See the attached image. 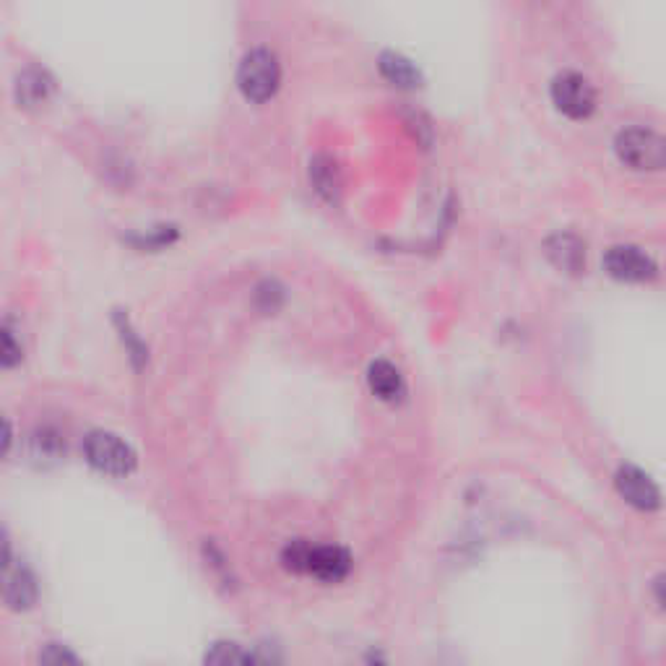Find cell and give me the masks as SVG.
<instances>
[{
  "instance_id": "d6986e66",
  "label": "cell",
  "mask_w": 666,
  "mask_h": 666,
  "mask_svg": "<svg viewBox=\"0 0 666 666\" xmlns=\"http://www.w3.org/2000/svg\"><path fill=\"white\" fill-rule=\"evenodd\" d=\"M654 596L656 602L662 604V610H666V575H658L654 581Z\"/></svg>"
},
{
  "instance_id": "9a60e30c",
  "label": "cell",
  "mask_w": 666,
  "mask_h": 666,
  "mask_svg": "<svg viewBox=\"0 0 666 666\" xmlns=\"http://www.w3.org/2000/svg\"><path fill=\"white\" fill-rule=\"evenodd\" d=\"M250 654H242L237 643H214L209 654H206V662L209 664H242L250 662Z\"/></svg>"
},
{
  "instance_id": "6da1fadb",
  "label": "cell",
  "mask_w": 666,
  "mask_h": 666,
  "mask_svg": "<svg viewBox=\"0 0 666 666\" xmlns=\"http://www.w3.org/2000/svg\"><path fill=\"white\" fill-rule=\"evenodd\" d=\"M614 152L631 169H664L666 138L648 128H625L614 141Z\"/></svg>"
},
{
  "instance_id": "7a4b0ae2",
  "label": "cell",
  "mask_w": 666,
  "mask_h": 666,
  "mask_svg": "<svg viewBox=\"0 0 666 666\" xmlns=\"http://www.w3.org/2000/svg\"><path fill=\"white\" fill-rule=\"evenodd\" d=\"M84 456L94 469L110 474V477H128L136 471V450L123 438L113 433H92L84 440Z\"/></svg>"
},
{
  "instance_id": "7c38bea8",
  "label": "cell",
  "mask_w": 666,
  "mask_h": 666,
  "mask_svg": "<svg viewBox=\"0 0 666 666\" xmlns=\"http://www.w3.org/2000/svg\"><path fill=\"white\" fill-rule=\"evenodd\" d=\"M381 73L391 81V84L404 86V89L419 86V81H422L419 71L414 69V65L406 61V58L396 55V53H386L381 58Z\"/></svg>"
},
{
  "instance_id": "2e32d148",
  "label": "cell",
  "mask_w": 666,
  "mask_h": 666,
  "mask_svg": "<svg viewBox=\"0 0 666 666\" xmlns=\"http://www.w3.org/2000/svg\"><path fill=\"white\" fill-rule=\"evenodd\" d=\"M310 558V544L308 542H292L284 550V565L294 570V573H305Z\"/></svg>"
},
{
  "instance_id": "3957f363",
  "label": "cell",
  "mask_w": 666,
  "mask_h": 666,
  "mask_svg": "<svg viewBox=\"0 0 666 666\" xmlns=\"http://www.w3.org/2000/svg\"><path fill=\"white\" fill-rule=\"evenodd\" d=\"M281 81V71L277 63V55L269 53V50H253V53L246 55V61L240 65V73H237V84H240V92L246 94V100L250 102H266L277 94Z\"/></svg>"
},
{
  "instance_id": "9c48e42d",
  "label": "cell",
  "mask_w": 666,
  "mask_h": 666,
  "mask_svg": "<svg viewBox=\"0 0 666 666\" xmlns=\"http://www.w3.org/2000/svg\"><path fill=\"white\" fill-rule=\"evenodd\" d=\"M37 602L34 575L27 568H13L6 558V604L11 610H29Z\"/></svg>"
},
{
  "instance_id": "e0dca14e",
  "label": "cell",
  "mask_w": 666,
  "mask_h": 666,
  "mask_svg": "<svg viewBox=\"0 0 666 666\" xmlns=\"http://www.w3.org/2000/svg\"><path fill=\"white\" fill-rule=\"evenodd\" d=\"M40 662H44V664H79V656L71 654L69 648L58 646V643H48V646L40 651Z\"/></svg>"
},
{
  "instance_id": "ac0fdd59",
  "label": "cell",
  "mask_w": 666,
  "mask_h": 666,
  "mask_svg": "<svg viewBox=\"0 0 666 666\" xmlns=\"http://www.w3.org/2000/svg\"><path fill=\"white\" fill-rule=\"evenodd\" d=\"M21 360V346L13 344V333H3V367H13Z\"/></svg>"
},
{
  "instance_id": "5b68a950",
  "label": "cell",
  "mask_w": 666,
  "mask_h": 666,
  "mask_svg": "<svg viewBox=\"0 0 666 666\" xmlns=\"http://www.w3.org/2000/svg\"><path fill=\"white\" fill-rule=\"evenodd\" d=\"M604 266L610 277L620 281H648L656 277V263L641 248L633 246L612 248L604 258Z\"/></svg>"
},
{
  "instance_id": "ba28073f",
  "label": "cell",
  "mask_w": 666,
  "mask_h": 666,
  "mask_svg": "<svg viewBox=\"0 0 666 666\" xmlns=\"http://www.w3.org/2000/svg\"><path fill=\"white\" fill-rule=\"evenodd\" d=\"M547 256L565 273H581L586 269V246L573 235H554L547 242Z\"/></svg>"
},
{
  "instance_id": "277c9868",
  "label": "cell",
  "mask_w": 666,
  "mask_h": 666,
  "mask_svg": "<svg viewBox=\"0 0 666 666\" xmlns=\"http://www.w3.org/2000/svg\"><path fill=\"white\" fill-rule=\"evenodd\" d=\"M552 102L562 115L586 121L596 110V92L581 73H562L552 81Z\"/></svg>"
},
{
  "instance_id": "8992f818",
  "label": "cell",
  "mask_w": 666,
  "mask_h": 666,
  "mask_svg": "<svg viewBox=\"0 0 666 666\" xmlns=\"http://www.w3.org/2000/svg\"><path fill=\"white\" fill-rule=\"evenodd\" d=\"M614 482H617L620 495H623L633 508L656 510L662 506V492H658V487L651 482L641 469H635V466H623V469L617 471Z\"/></svg>"
},
{
  "instance_id": "30bf717a",
  "label": "cell",
  "mask_w": 666,
  "mask_h": 666,
  "mask_svg": "<svg viewBox=\"0 0 666 666\" xmlns=\"http://www.w3.org/2000/svg\"><path fill=\"white\" fill-rule=\"evenodd\" d=\"M367 381H370V388H373V394L377 398H383V402H396V398L404 394L402 373H398V367H394L386 360H375L373 365H370Z\"/></svg>"
},
{
  "instance_id": "8fae6325",
  "label": "cell",
  "mask_w": 666,
  "mask_h": 666,
  "mask_svg": "<svg viewBox=\"0 0 666 666\" xmlns=\"http://www.w3.org/2000/svg\"><path fill=\"white\" fill-rule=\"evenodd\" d=\"M17 94L24 107L44 105V102L50 100V94H53V81H50L48 73L42 71H27L24 76H19Z\"/></svg>"
},
{
  "instance_id": "5bb4252c",
  "label": "cell",
  "mask_w": 666,
  "mask_h": 666,
  "mask_svg": "<svg viewBox=\"0 0 666 666\" xmlns=\"http://www.w3.org/2000/svg\"><path fill=\"white\" fill-rule=\"evenodd\" d=\"M63 456H65V443H63L61 435H58L55 430L34 433V438H32V458H34V461L53 464V461H61Z\"/></svg>"
},
{
  "instance_id": "52a82bcc",
  "label": "cell",
  "mask_w": 666,
  "mask_h": 666,
  "mask_svg": "<svg viewBox=\"0 0 666 666\" xmlns=\"http://www.w3.org/2000/svg\"><path fill=\"white\" fill-rule=\"evenodd\" d=\"M352 568V558L350 552L342 550V547H310V558H308V568L305 573L315 575L318 581L325 583H336L346 579Z\"/></svg>"
},
{
  "instance_id": "4fadbf2b",
  "label": "cell",
  "mask_w": 666,
  "mask_h": 666,
  "mask_svg": "<svg viewBox=\"0 0 666 666\" xmlns=\"http://www.w3.org/2000/svg\"><path fill=\"white\" fill-rule=\"evenodd\" d=\"M310 177H313L318 194H323L329 201L339 196V188H342V180H339V169L336 162L329 157H315L313 165H310Z\"/></svg>"
}]
</instances>
